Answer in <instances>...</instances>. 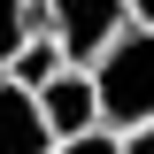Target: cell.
<instances>
[{"label": "cell", "mask_w": 154, "mask_h": 154, "mask_svg": "<svg viewBox=\"0 0 154 154\" xmlns=\"http://www.w3.org/2000/svg\"><path fill=\"white\" fill-rule=\"evenodd\" d=\"M93 93H100V131H116V139L154 131V31L116 38L93 69Z\"/></svg>", "instance_id": "6da1fadb"}, {"label": "cell", "mask_w": 154, "mask_h": 154, "mask_svg": "<svg viewBox=\"0 0 154 154\" xmlns=\"http://www.w3.org/2000/svg\"><path fill=\"white\" fill-rule=\"evenodd\" d=\"M38 31L62 46L69 69H100V54L131 31V8L123 0H38Z\"/></svg>", "instance_id": "7a4b0ae2"}, {"label": "cell", "mask_w": 154, "mask_h": 154, "mask_svg": "<svg viewBox=\"0 0 154 154\" xmlns=\"http://www.w3.org/2000/svg\"><path fill=\"white\" fill-rule=\"evenodd\" d=\"M38 116H46L54 146H62V139H85V131H100V93H93V69H62L54 85L38 93Z\"/></svg>", "instance_id": "3957f363"}, {"label": "cell", "mask_w": 154, "mask_h": 154, "mask_svg": "<svg viewBox=\"0 0 154 154\" xmlns=\"http://www.w3.org/2000/svg\"><path fill=\"white\" fill-rule=\"evenodd\" d=\"M0 154H54V131L38 116V93L0 77Z\"/></svg>", "instance_id": "277c9868"}, {"label": "cell", "mask_w": 154, "mask_h": 154, "mask_svg": "<svg viewBox=\"0 0 154 154\" xmlns=\"http://www.w3.org/2000/svg\"><path fill=\"white\" fill-rule=\"evenodd\" d=\"M62 69H69V62H62V46H54L46 31H31V38H23V54L8 62V85H23V93H46Z\"/></svg>", "instance_id": "5b68a950"}, {"label": "cell", "mask_w": 154, "mask_h": 154, "mask_svg": "<svg viewBox=\"0 0 154 154\" xmlns=\"http://www.w3.org/2000/svg\"><path fill=\"white\" fill-rule=\"evenodd\" d=\"M31 31H38V0H0V77H8V62L23 54Z\"/></svg>", "instance_id": "8992f818"}, {"label": "cell", "mask_w": 154, "mask_h": 154, "mask_svg": "<svg viewBox=\"0 0 154 154\" xmlns=\"http://www.w3.org/2000/svg\"><path fill=\"white\" fill-rule=\"evenodd\" d=\"M54 154H123V139L116 131H85V139H62Z\"/></svg>", "instance_id": "52a82bcc"}, {"label": "cell", "mask_w": 154, "mask_h": 154, "mask_svg": "<svg viewBox=\"0 0 154 154\" xmlns=\"http://www.w3.org/2000/svg\"><path fill=\"white\" fill-rule=\"evenodd\" d=\"M131 8V31H154V0H123Z\"/></svg>", "instance_id": "ba28073f"}, {"label": "cell", "mask_w": 154, "mask_h": 154, "mask_svg": "<svg viewBox=\"0 0 154 154\" xmlns=\"http://www.w3.org/2000/svg\"><path fill=\"white\" fill-rule=\"evenodd\" d=\"M123 154H154V131H131V139H123Z\"/></svg>", "instance_id": "9c48e42d"}]
</instances>
